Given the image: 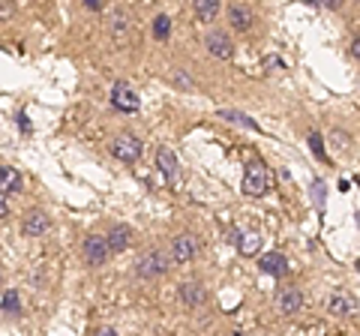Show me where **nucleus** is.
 <instances>
[{
	"instance_id": "4468645a",
	"label": "nucleus",
	"mask_w": 360,
	"mask_h": 336,
	"mask_svg": "<svg viewBox=\"0 0 360 336\" xmlns=\"http://www.w3.org/2000/svg\"><path fill=\"white\" fill-rule=\"evenodd\" d=\"M177 295H180V304H186V306H201L205 304V285L201 283H184L177 288Z\"/></svg>"
},
{
	"instance_id": "20e7f679",
	"label": "nucleus",
	"mask_w": 360,
	"mask_h": 336,
	"mask_svg": "<svg viewBox=\"0 0 360 336\" xmlns=\"http://www.w3.org/2000/svg\"><path fill=\"white\" fill-rule=\"evenodd\" d=\"M111 105H115L117 111H127V115L139 111V93L132 91L129 82H117L115 87H111Z\"/></svg>"
},
{
	"instance_id": "a211bd4d",
	"label": "nucleus",
	"mask_w": 360,
	"mask_h": 336,
	"mask_svg": "<svg viewBox=\"0 0 360 336\" xmlns=\"http://www.w3.org/2000/svg\"><path fill=\"white\" fill-rule=\"evenodd\" d=\"M354 312V300L345 295H333L330 297V316H352Z\"/></svg>"
},
{
	"instance_id": "c756f323",
	"label": "nucleus",
	"mask_w": 360,
	"mask_h": 336,
	"mask_svg": "<svg viewBox=\"0 0 360 336\" xmlns=\"http://www.w3.org/2000/svg\"><path fill=\"white\" fill-rule=\"evenodd\" d=\"M0 279H4V276H0Z\"/></svg>"
},
{
	"instance_id": "0eeeda50",
	"label": "nucleus",
	"mask_w": 360,
	"mask_h": 336,
	"mask_svg": "<svg viewBox=\"0 0 360 336\" xmlns=\"http://www.w3.org/2000/svg\"><path fill=\"white\" fill-rule=\"evenodd\" d=\"M205 46H207V51L213 54V58H231L234 54V46H231V39H229L225 30H210L205 37Z\"/></svg>"
},
{
	"instance_id": "2eb2a0df",
	"label": "nucleus",
	"mask_w": 360,
	"mask_h": 336,
	"mask_svg": "<svg viewBox=\"0 0 360 336\" xmlns=\"http://www.w3.org/2000/svg\"><path fill=\"white\" fill-rule=\"evenodd\" d=\"M129 33H132V18L127 13H115V15H111V37H115V42L127 46Z\"/></svg>"
},
{
	"instance_id": "5701e85b",
	"label": "nucleus",
	"mask_w": 360,
	"mask_h": 336,
	"mask_svg": "<svg viewBox=\"0 0 360 336\" xmlns=\"http://www.w3.org/2000/svg\"><path fill=\"white\" fill-rule=\"evenodd\" d=\"M4 309H6V312H18V309H21V306H18V295H15V291H6Z\"/></svg>"
},
{
	"instance_id": "c85d7f7f",
	"label": "nucleus",
	"mask_w": 360,
	"mask_h": 336,
	"mask_svg": "<svg viewBox=\"0 0 360 336\" xmlns=\"http://www.w3.org/2000/svg\"><path fill=\"white\" fill-rule=\"evenodd\" d=\"M96 336H117V333L111 330V328H103V330H96Z\"/></svg>"
},
{
	"instance_id": "7ed1b4c3",
	"label": "nucleus",
	"mask_w": 360,
	"mask_h": 336,
	"mask_svg": "<svg viewBox=\"0 0 360 336\" xmlns=\"http://www.w3.org/2000/svg\"><path fill=\"white\" fill-rule=\"evenodd\" d=\"M108 150H111V156H115V160H120V162H135V160L141 156V138H135V136H129V132H123V136L111 138Z\"/></svg>"
},
{
	"instance_id": "423d86ee",
	"label": "nucleus",
	"mask_w": 360,
	"mask_h": 336,
	"mask_svg": "<svg viewBox=\"0 0 360 336\" xmlns=\"http://www.w3.org/2000/svg\"><path fill=\"white\" fill-rule=\"evenodd\" d=\"M84 261L90 267H103L108 261V243H105V238L90 234V238L84 240Z\"/></svg>"
},
{
	"instance_id": "f03ea898",
	"label": "nucleus",
	"mask_w": 360,
	"mask_h": 336,
	"mask_svg": "<svg viewBox=\"0 0 360 336\" xmlns=\"http://www.w3.org/2000/svg\"><path fill=\"white\" fill-rule=\"evenodd\" d=\"M198 250H201V243H198L195 234H177V238L172 240V250H168V261L186 264V261L195 259Z\"/></svg>"
},
{
	"instance_id": "f8f14e48",
	"label": "nucleus",
	"mask_w": 360,
	"mask_h": 336,
	"mask_svg": "<svg viewBox=\"0 0 360 336\" xmlns=\"http://www.w3.org/2000/svg\"><path fill=\"white\" fill-rule=\"evenodd\" d=\"M258 267H262L264 273H270V276H285L288 273V259L283 252H267V255L258 259Z\"/></svg>"
},
{
	"instance_id": "1a4fd4ad",
	"label": "nucleus",
	"mask_w": 360,
	"mask_h": 336,
	"mask_svg": "<svg viewBox=\"0 0 360 336\" xmlns=\"http://www.w3.org/2000/svg\"><path fill=\"white\" fill-rule=\"evenodd\" d=\"M300 306H303V291H300V288H285V291H279L276 309L283 312V316H297Z\"/></svg>"
},
{
	"instance_id": "39448f33",
	"label": "nucleus",
	"mask_w": 360,
	"mask_h": 336,
	"mask_svg": "<svg viewBox=\"0 0 360 336\" xmlns=\"http://www.w3.org/2000/svg\"><path fill=\"white\" fill-rule=\"evenodd\" d=\"M267 189V172L262 162H250V168H246V177H243V195H264Z\"/></svg>"
},
{
	"instance_id": "a878e982",
	"label": "nucleus",
	"mask_w": 360,
	"mask_h": 336,
	"mask_svg": "<svg viewBox=\"0 0 360 336\" xmlns=\"http://www.w3.org/2000/svg\"><path fill=\"white\" fill-rule=\"evenodd\" d=\"M84 6L94 9V13H99V9H103V0H84Z\"/></svg>"
},
{
	"instance_id": "393cba45",
	"label": "nucleus",
	"mask_w": 360,
	"mask_h": 336,
	"mask_svg": "<svg viewBox=\"0 0 360 336\" xmlns=\"http://www.w3.org/2000/svg\"><path fill=\"white\" fill-rule=\"evenodd\" d=\"M174 84L186 87V91H189V87H193V82H189V78H186V72H174Z\"/></svg>"
},
{
	"instance_id": "aec40b11",
	"label": "nucleus",
	"mask_w": 360,
	"mask_h": 336,
	"mask_svg": "<svg viewBox=\"0 0 360 336\" xmlns=\"http://www.w3.org/2000/svg\"><path fill=\"white\" fill-rule=\"evenodd\" d=\"M219 117L240 123V127H246V129H258V123L252 117H246V115H240V111H234V108H219Z\"/></svg>"
},
{
	"instance_id": "6e6552de",
	"label": "nucleus",
	"mask_w": 360,
	"mask_h": 336,
	"mask_svg": "<svg viewBox=\"0 0 360 336\" xmlns=\"http://www.w3.org/2000/svg\"><path fill=\"white\" fill-rule=\"evenodd\" d=\"M105 243H108V252H123V250H129V243H132V228L123 226V222H117V226L108 228Z\"/></svg>"
},
{
	"instance_id": "9b49d317",
	"label": "nucleus",
	"mask_w": 360,
	"mask_h": 336,
	"mask_svg": "<svg viewBox=\"0 0 360 336\" xmlns=\"http://www.w3.org/2000/svg\"><path fill=\"white\" fill-rule=\"evenodd\" d=\"M156 165H160V172L165 174V181H168V183H174V181H177L180 160L174 156L172 148H160V150H156Z\"/></svg>"
},
{
	"instance_id": "b1692460",
	"label": "nucleus",
	"mask_w": 360,
	"mask_h": 336,
	"mask_svg": "<svg viewBox=\"0 0 360 336\" xmlns=\"http://www.w3.org/2000/svg\"><path fill=\"white\" fill-rule=\"evenodd\" d=\"M309 141H312V150H315V156H319V160H324V148H321V138H319V132H312V136H309Z\"/></svg>"
},
{
	"instance_id": "f3484780",
	"label": "nucleus",
	"mask_w": 360,
	"mask_h": 336,
	"mask_svg": "<svg viewBox=\"0 0 360 336\" xmlns=\"http://www.w3.org/2000/svg\"><path fill=\"white\" fill-rule=\"evenodd\" d=\"M234 238H238L240 255H255L258 246H262V238H258V234H238V231H234Z\"/></svg>"
},
{
	"instance_id": "f257e3e1",
	"label": "nucleus",
	"mask_w": 360,
	"mask_h": 336,
	"mask_svg": "<svg viewBox=\"0 0 360 336\" xmlns=\"http://www.w3.org/2000/svg\"><path fill=\"white\" fill-rule=\"evenodd\" d=\"M168 271V255L162 250H148L139 255V261H135V273L141 279H156Z\"/></svg>"
},
{
	"instance_id": "bb28decb",
	"label": "nucleus",
	"mask_w": 360,
	"mask_h": 336,
	"mask_svg": "<svg viewBox=\"0 0 360 336\" xmlns=\"http://www.w3.org/2000/svg\"><path fill=\"white\" fill-rule=\"evenodd\" d=\"M6 210H9V198L0 193V217H6Z\"/></svg>"
},
{
	"instance_id": "4be33fe9",
	"label": "nucleus",
	"mask_w": 360,
	"mask_h": 336,
	"mask_svg": "<svg viewBox=\"0 0 360 336\" xmlns=\"http://www.w3.org/2000/svg\"><path fill=\"white\" fill-rule=\"evenodd\" d=\"M324 195H328V189H324V181H315L312 183V201H315V207L324 210Z\"/></svg>"
},
{
	"instance_id": "cd10ccee",
	"label": "nucleus",
	"mask_w": 360,
	"mask_h": 336,
	"mask_svg": "<svg viewBox=\"0 0 360 336\" xmlns=\"http://www.w3.org/2000/svg\"><path fill=\"white\" fill-rule=\"evenodd\" d=\"M352 54H354V58H360V39L354 37V42H352Z\"/></svg>"
},
{
	"instance_id": "6ab92c4d",
	"label": "nucleus",
	"mask_w": 360,
	"mask_h": 336,
	"mask_svg": "<svg viewBox=\"0 0 360 336\" xmlns=\"http://www.w3.org/2000/svg\"><path fill=\"white\" fill-rule=\"evenodd\" d=\"M195 15L201 18V21H210L213 15L219 13V0H195Z\"/></svg>"
},
{
	"instance_id": "412c9836",
	"label": "nucleus",
	"mask_w": 360,
	"mask_h": 336,
	"mask_svg": "<svg viewBox=\"0 0 360 336\" xmlns=\"http://www.w3.org/2000/svg\"><path fill=\"white\" fill-rule=\"evenodd\" d=\"M168 33H172V18H168V15H156L153 18V37L156 39H168Z\"/></svg>"
},
{
	"instance_id": "ddd939ff",
	"label": "nucleus",
	"mask_w": 360,
	"mask_h": 336,
	"mask_svg": "<svg viewBox=\"0 0 360 336\" xmlns=\"http://www.w3.org/2000/svg\"><path fill=\"white\" fill-rule=\"evenodd\" d=\"M229 21H231V27L234 30H240V33H246V30H250L252 27V9H246L243 4H231L229 6Z\"/></svg>"
},
{
	"instance_id": "9d476101",
	"label": "nucleus",
	"mask_w": 360,
	"mask_h": 336,
	"mask_svg": "<svg viewBox=\"0 0 360 336\" xmlns=\"http://www.w3.org/2000/svg\"><path fill=\"white\" fill-rule=\"evenodd\" d=\"M45 228H49V217H45V210H27L25 219H21V231L27 234V238H39V234H45Z\"/></svg>"
},
{
	"instance_id": "dca6fc26",
	"label": "nucleus",
	"mask_w": 360,
	"mask_h": 336,
	"mask_svg": "<svg viewBox=\"0 0 360 336\" xmlns=\"http://www.w3.org/2000/svg\"><path fill=\"white\" fill-rule=\"evenodd\" d=\"M21 189V174L15 172V168H0V193H4L6 198L13 195V193H18Z\"/></svg>"
}]
</instances>
